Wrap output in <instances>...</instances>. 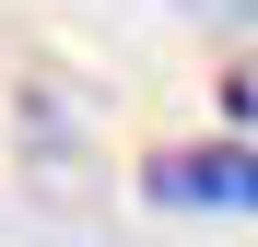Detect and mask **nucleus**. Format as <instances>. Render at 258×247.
<instances>
[{
	"instance_id": "obj_1",
	"label": "nucleus",
	"mask_w": 258,
	"mask_h": 247,
	"mask_svg": "<svg viewBox=\"0 0 258 247\" xmlns=\"http://www.w3.org/2000/svg\"><path fill=\"white\" fill-rule=\"evenodd\" d=\"M141 200L153 212H223V224H258V153L246 141H176L141 165Z\"/></svg>"
},
{
	"instance_id": "obj_2",
	"label": "nucleus",
	"mask_w": 258,
	"mask_h": 247,
	"mask_svg": "<svg viewBox=\"0 0 258 247\" xmlns=\"http://www.w3.org/2000/svg\"><path fill=\"white\" fill-rule=\"evenodd\" d=\"M188 24H211V35H258V0H176Z\"/></svg>"
},
{
	"instance_id": "obj_3",
	"label": "nucleus",
	"mask_w": 258,
	"mask_h": 247,
	"mask_svg": "<svg viewBox=\"0 0 258 247\" xmlns=\"http://www.w3.org/2000/svg\"><path fill=\"white\" fill-rule=\"evenodd\" d=\"M223 106H235V118H258V71H235V82H223Z\"/></svg>"
}]
</instances>
